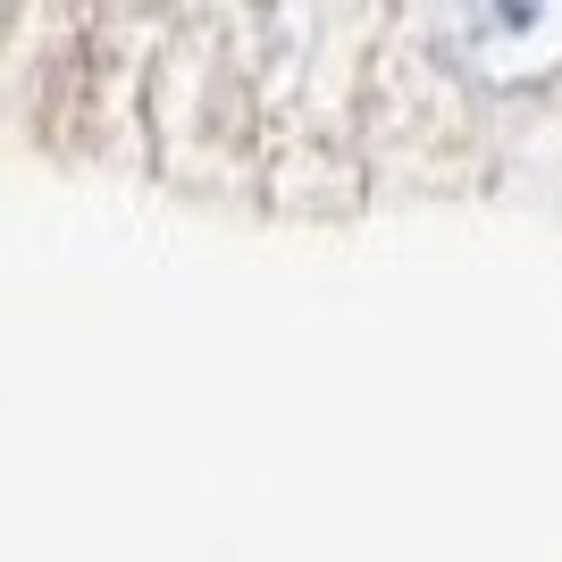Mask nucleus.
I'll use <instances>...</instances> for the list:
<instances>
[{
  "mask_svg": "<svg viewBox=\"0 0 562 562\" xmlns=\"http://www.w3.org/2000/svg\"><path fill=\"white\" fill-rule=\"evenodd\" d=\"M462 50H470V68H487V76H529L546 68L562 50V9L538 25V9H495V18H470L462 25Z\"/></svg>",
  "mask_w": 562,
  "mask_h": 562,
  "instance_id": "1",
  "label": "nucleus"
}]
</instances>
